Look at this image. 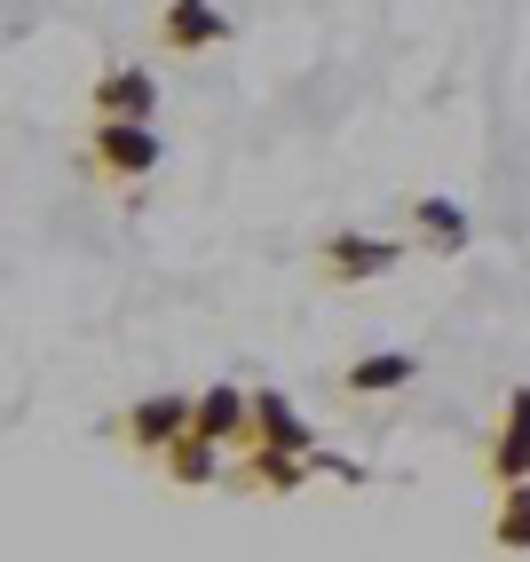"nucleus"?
I'll return each instance as SVG.
<instances>
[{"label": "nucleus", "mask_w": 530, "mask_h": 562, "mask_svg": "<svg viewBox=\"0 0 530 562\" xmlns=\"http://www.w3.org/2000/svg\"><path fill=\"white\" fill-rule=\"evenodd\" d=\"M111 159H120V167H143V159H150V143H143L135 127H111Z\"/></svg>", "instance_id": "1"}]
</instances>
